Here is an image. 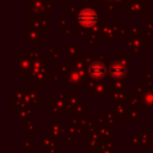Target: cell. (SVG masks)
I'll use <instances>...</instances> for the list:
<instances>
[{"mask_svg": "<svg viewBox=\"0 0 153 153\" xmlns=\"http://www.w3.org/2000/svg\"><path fill=\"white\" fill-rule=\"evenodd\" d=\"M80 22L84 24V25H91L96 22V14L93 11L91 10H84L81 13H80Z\"/></svg>", "mask_w": 153, "mask_h": 153, "instance_id": "6da1fadb", "label": "cell"}, {"mask_svg": "<svg viewBox=\"0 0 153 153\" xmlns=\"http://www.w3.org/2000/svg\"><path fill=\"white\" fill-rule=\"evenodd\" d=\"M90 72L93 76H100L104 72V67L100 65V63H93L90 68Z\"/></svg>", "mask_w": 153, "mask_h": 153, "instance_id": "7a4b0ae2", "label": "cell"}, {"mask_svg": "<svg viewBox=\"0 0 153 153\" xmlns=\"http://www.w3.org/2000/svg\"><path fill=\"white\" fill-rule=\"evenodd\" d=\"M111 71H112V73H114L116 76H118V75H121V74L123 73V68H122V67H118V65H114Z\"/></svg>", "mask_w": 153, "mask_h": 153, "instance_id": "3957f363", "label": "cell"}]
</instances>
